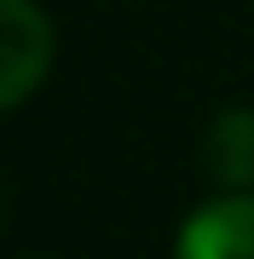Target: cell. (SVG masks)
Instances as JSON below:
<instances>
[{
	"instance_id": "6da1fadb",
	"label": "cell",
	"mask_w": 254,
	"mask_h": 259,
	"mask_svg": "<svg viewBox=\"0 0 254 259\" xmlns=\"http://www.w3.org/2000/svg\"><path fill=\"white\" fill-rule=\"evenodd\" d=\"M52 18L35 0H0V110L23 104L52 69Z\"/></svg>"
},
{
	"instance_id": "3957f363",
	"label": "cell",
	"mask_w": 254,
	"mask_h": 259,
	"mask_svg": "<svg viewBox=\"0 0 254 259\" xmlns=\"http://www.w3.org/2000/svg\"><path fill=\"white\" fill-rule=\"evenodd\" d=\"M202 167L226 196H254V110H226L208 127Z\"/></svg>"
},
{
	"instance_id": "7a4b0ae2",
	"label": "cell",
	"mask_w": 254,
	"mask_h": 259,
	"mask_svg": "<svg viewBox=\"0 0 254 259\" xmlns=\"http://www.w3.org/2000/svg\"><path fill=\"white\" fill-rule=\"evenodd\" d=\"M173 259H254V196H214L179 225Z\"/></svg>"
}]
</instances>
